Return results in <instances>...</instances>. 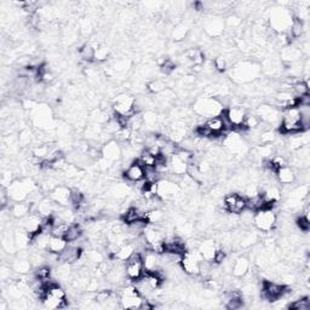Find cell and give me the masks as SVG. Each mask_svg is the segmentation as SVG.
Masks as SVG:
<instances>
[{
  "mask_svg": "<svg viewBox=\"0 0 310 310\" xmlns=\"http://www.w3.org/2000/svg\"><path fill=\"white\" fill-rule=\"evenodd\" d=\"M261 74V64L249 60L236 62L229 71V77L232 78V80L240 85L252 84V82L257 81L260 79Z\"/></svg>",
  "mask_w": 310,
  "mask_h": 310,
  "instance_id": "cell-1",
  "label": "cell"
},
{
  "mask_svg": "<svg viewBox=\"0 0 310 310\" xmlns=\"http://www.w3.org/2000/svg\"><path fill=\"white\" fill-rule=\"evenodd\" d=\"M39 187L32 178H16L6 187V193L11 202L28 200L29 195Z\"/></svg>",
  "mask_w": 310,
  "mask_h": 310,
  "instance_id": "cell-2",
  "label": "cell"
},
{
  "mask_svg": "<svg viewBox=\"0 0 310 310\" xmlns=\"http://www.w3.org/2000/svg\"><path fill=\"white\" fill-rule=\"evenodd\" d=\"M294 20V15L290 9L284 6H278L270 10L269 12V26L273 32L277 34L287 33Z\"/></svg>",
  "mask_w": 310,
  "mask_h": 310,
  "instance_id": "cell-3",
  "label": "cell"
},
{
  "mask_svg": "<svg viewBox=\"0 0 310 310\" xmlns=\"http://www.w3.org/2000/svg\"><path fill=\"white\" fill-rule=\"evenodd\" d=\"M193 110L198 116H202L204 119L211 118V116L219 115L225 110V107L222 106L217 98L210 97V96H202L199 97L193 105Z\"/></svg>",
  "mask_w": 310,
  "mask_h": 310,
  "instance_id": "cell-4",
  "label": "cell"
},
{
  "mask_svg": "<svg viewBox=\"0 0 310 310\" xmlns=\"http://www.w3.org/2000/svg\"><path fill=\"white\" fill-rule=\"evenodd\" d=\"M280 132L282 135L302 132L301 115H299V109L296 106L281 110Z\"/></svg>",
  "mask_w": 310,
  "mask_h": 310,
  "instance_id": "cell-5",
  "label": "cell"
},
{
  "mask_svg": "<svg viewBox=\"0 0 310 310\" xmlns=\"http://www.w3.org/2000/svg\"><path fill=\"white\" fill-rule=\"evenodd\" d=\"M260 291L262 299L268 302H277L278 299L282 297H287L292 292L288 286H285L284 284H279V282L270 280L262 281Z\"/></svg>",
  "mask_w": 310,
  "mask_h": 310,
  "instance_id": "cell-6",
  "label": "cell"
},
{
  "mask_svg": "<svg viewBox=\"0 0 310 310\" xmlns=\"http://www.w3.org/2000/svg\"><path fill=\"white\" fill-rule=\"evenodd\" d=\"M119 305L123 309H140L144 298L137 291L135 285H124L119 291Z\"/></svg>",
  "mask_w": 310,
  "mask_h": 310,
  "instance_id": "cell-7",
  "label": "cell"
},
{
  "mask_svg": "<svg viewBox=\"0 0 310 310\" xmlns=\"http://www.w3.org/2000/svg\"><path fill=\"white\" fill-rule=\"evenodd\" d=\"M43 303L47 309H63L68 305L67 295L61 286L54 284L46 288V295L43 299Z\"/></svg>",
  "mask_w": 310,
  "mask_h": 310,
  "instance_id": "cell-8",
  "label": "cell"
},
{
  "mask_svg": "<svg viewBox=\"0 0 310 310\" xmlns=\"http://www.w3.org/2000/svg\"><path fill=\"white\" fill-rule=\"evenodd\" d=\"M112 108H113V112H114V114L129 118V116L137 113L136 98L133 97L132 95L123 92V94H119L115 96L114 101H113Z\"/></svg>",
  "mask_w": 310,
  "mask_h": 310,
  "instance_id": "cell-9",
  "label": "cell"
},
{
  "mask_svg": "<svg viewBox=\"0 0 310 310\" xmlns=\"http://www.w3.org/2000/svg\"><path fill=\"white\" fill-rule=\"evenodd\" d=\"M183 189L177 182L170 178H163L158 182V196L163 201H177L182 198Z\"/></svg>",
  "mask_w": 310,
  "mask_h": 310,
  "instance_id": "cell-10",
  "label": "cell"
},
{
  "mask_svg": "<svg viewBox=\"0 0 310 310\" xmlns=\"http://www.w3.org/2000/svg\"><path fill=\"white\" fill-rule=\"evenodd\" d=\"M277 213L273 209H262L254 212L253 225L257 230L263 233H269L277 227Z\"/></svg>",
  "mask_w": 310,
  "mask_h": 310,
  "instance_id": "cell-11",
  "label": "cell"
},
{
  "mask_svg": "<svg viewBox=\"0 0 310 310\" xmlns=\"http://www.w3.org/2000/svg\"><path fill=\"white\" fill-rule=\"evenodd\" d=\"M124 270H125L127 280L130 281L139 280V279L144 274V271H146L144 262H143V253L140 252V251H136L129 260L124 262Z\"/></svg>",
  "mask_w": 310,
  "mask_h": 310,
  "instance_id": "cell-12",
  "label": "cell"
},
{
  "mask_svg": "<svg viewBox=\"0 0 310 310\" xmlns=\"http://www.w3.org/2000/svg\"><path fill=\"white\" fill-rule=\"evenodd\" d=\"M202 258L198 250H188L181 258V269L189 277H199Z\"/></svg>",
  "mask_w": 310,
  "mask_h": 310,
  "instance_id": "cell-13",
  "label": "cell"
},
{
  "mask_svg": "<svg viewBox=\"0 0 310 310\" xmlns=\"http://www.w3.org/2000/svg\"><path fill=\"white\" fill-rule=\"evenodd\" d=\"M226 119L228 120L229 125L232 126L233 131H246L244 129V124H245L247 112L243 106L233 105L223 110Z\"/></svg>",
  "mask_w": 310,
  "mask_h": 310,
  "instance_id": "cell-14",
  "label": "cell"
},
{
  "mask_svg": "<svg viewBox=\"0 0 310 310\" xmlns=\"http://www.w3.org/2000/svg\"><path fill=\"white\" fill-rule=\"evenodd\" d=\"M223 209L230 215H240L246 210V198L239 193H228L223 196Z\"/></svg>",
  "mask_w": 310,
  "mask_h": 310,
  "instance_id": "cell-15",
  "label": "cell"
},
{
  "mask_svg": "<svg viewBox=\"0 0 310 310\" xmlns=\"http://www.w3.org/2000/svg\"><path fill=\"white\" fill-rule=\"evenodd\" d=\"M32 122L40 131H47L53 126V112L47 106H38L32 113Z\"/></svg>",
  "mask_w": 310,
  "mask_h": 310,
  "instance_id": "cell-16",
  "label": "cell"
},
{
  "mask_svg": "<svg viewBox=\"0 0 310 310\" xmlns=\"http://www.w3.org/2000/svg\"><path fill=\"white\" fill-rule=\"evenodd\" d=\"M256 114L261 119L262 123L267 124V125H274V124H280L281 112L277 107L269 105H261L256 110Z\"/></svg>",
  "mask_w": 310,
  "mask_h": 310,
  "instance_id": "cell-17",
  "label": "cell"
},
{
  "mask_svg": "<svg viewBox=\"0 0 310 310\" xmlns=\"http://www.w3.org/2000/svg\"><path fill=\"white\" fill-rule=\"evenodd\" d=\"M225 19L218 15H211L204 22V33L209 38H218L225 33Z\"/></svg>",
  "mask_w": 310,
  "mask_h": 310,
  "instance_id": "cell-18",
  "label": "cell"
},
{
  "mask_svg": "<svg viewBox=\"0 0 310 310\" xmlns=\"http://www.w3.org/2000/svg\"><path fill=\"white\" fill-rule=\"evenodd\" d=\"M101 158L115 164L122 160L123 158V147L116 140H110L106 142L101 148Z\"/></svg>",
  "mask_w": 310,
  "mask_h": 310,
  "instance_id": "cell-19",
  "label": "cell"
},
{
  "mask_svg": "<svg viewBox=\"0 0 310 310\" xmlns=\"http://www.w3.org/2000/svg\"><path fill=\"white\" fill-rule=\"evenodd\" d=\"M225 146L227 148V150H228V153L230 155H234V157L245 155L247 153V150H249L245 141L241 139L239 133H235V132H234L233 135H229L226 137Z\"/></svg>",
  "mask_w": 310,
  "mask_h": 310,
  "instance_id": "cell-20",
  "label": "cell"
},
{
  "mask_svg": "<svg viewBox=\"0 0 310 310\" xmlns=\"http://www.w3.org/2000/svg\"><path fill=\"white\" fill-rule=\"evenodd\" d=\"M123 176L125 178V181L129 182V183L136 184L144 180V177H146V168L143 167V165L140 161L135 160L127 165L125 170L123 171Z\"/></svg>",
  "mask_w": 310,
  "mask_h": 310,
  "instance_id": "cell-21",
  "label": "cell"
},
{
  "mask_svg": "<svg viewBox=\"0 0 310 310\" xmlns=\"http://www.w3.org/2000/svg\"><path fill=\"white\" fill-rule=\"evenodd\" d=\"M82 256V249L78 243L68 244L64 251L62 253L58 254V260L60 263H68L74 264L81 260Z\"/></svg>",
  "mask_w": 310,
  "mask_h": 310,
  "instance_id": "cell-22",
  "label": "cell"
},
{
  "mask_svg": "<svg viewBox=\"0 0 310 310\" xmlns=\"http://www.w3.org/2000/svg\"><path fill=\"white\" fill-rule=\"evenodd\" d=\"M196 250H198L202 261L209 262V263H213L217 251L219 250V246L213 239H205L204 241H201V243H199Z\"/></svg>",
  "mask_w": 310,
  "mask_h": 310,
  "instance_id": "cell-23",
  "label": "cell"
},
{
  "mask_svg": "<svg viewBox=\"0 0 310 310\" xmlns=\"http://www.w3.org/2000/svg\"><path fill=\"white\" fill-rule=\"evenodd\" d=\"M275 178L281 185H291L297 181V171L291 165H285L275 171Z\"/></svg>",
  "mask_w": 310,
  "mask_h": 310,
  "instance_id": "cell-24",
  "label": "cell"
},
{
  "mask_svg": "<svg viewBox=\"0 0 310 310\" xmlns=\"http://www.w3.org/2000/svg\"><path fill=\"white\" fill-rule=\"evenodd\" d=\"M294 155H292V165L295 167L301 168V170H305V168L309 167L310 164V150H309V146H304L299 149L292 151Z\"/></svg>",
  "mask_w": 310,
  "mask_h": 310,
  "instance_id": "cell-25",
  "label": "cell"
},
{
  "mask_svg": "<svg viewBox=\"0 0 310 310\" xmlns=\"http://www.w3.org/2000/svg\"><path fill=\"white\" fill-rule=\"evenodd\" d=\"M251 269V261L249 257L240 256L234 260L232 264V274L234 278L243 279Z\"/></svg>",
  "mask_w": 310,
  "mask_h": 310,
  "instance_id": "cell-26",
  "label": "cell"
},
{
  "mask_svg": "<svg viewBox=\"0 0 310 310\" xmlns=\"http://www.w3.org/2000/svg\"><path fill=\"white\" fill-rule=\"evenodd\" d=\"M72 189L65 187V185H57L49 196L53 200L60 206H70Z\"/></svg>",
  "mask_w": 310,
  "mask_h": 310,
  "instance_id": "cell-27",
  "label": "cell"
},
{
  "mask_svg": "<svg viewBox=\"0 0 310 310\" xmlns=\"http://www.w3.org/2000/svg\"><path fill=\"white\" fill-rule=\"evenodd\" d=\"M9 212L12 218L22 219L32 212V204L28 201L11 202V205L9 206Z\"/></svg>",
  "mask_w": 310,
  "mask_h": 310,
  "instance_id": "cell-28",
  "label": "cell"
},
{
  "mask_svg": "<svg viewBox=\"0 0 310 310\" xmlns=\"http://www.w3.org/2000/svg\"><path fill=\"white\" fill-rule=\"evenodd\" d=\"M147 212H144L142 209H140L139 206H129L125 211L122 213V219L125 225H130V223L136 222L140 219H146Z\"/></svg>",
  "mask_w": 310,
  "mask_h": 310,
  "instance_id": "cell-29",
  "label": "cell"
},
{
  "mask_svg": "<svg viewBox=\"0 0 310 310\" xmlns=\"http://www.w3.org/2000/svg\"><path fill=\"white\" fill-rule=\"evenodd\" d=\"M302 50L301 46H295L294 44H291V45L285 46L284 49L281 51V61L285 62V63L287 64H292L296 63V62H298L301 60L302 57Z\"/></svg>",
  "mask_w": 310,
  "mask_h": 310,
  "instance_id": "cell-30",
  "label": "cell"
},
{
  "mask_svg": "<svg viewBox=\"0 0 310 310\" xmlns=\"http://www.w3.org/2000/svg\"><path fill=\"white\" fill-rule=\"evenodd\" d=\"M262 72H264V74H267L268 77H278L281 74L282 71V63L280 61H278L277 58H267L263 61V63L261 65Z\"/></svg>",
  "mask_w": 310,
  "mask_h": 310,
  "instance_id": "cell-31",
  "label": "cell"
},
{
  "mask_svg": "<svg viewBox=\"0 0 310 310\" xmlns=\"http://www.w3.org/2000/svg\"><path fill=\"white\" fill-rule=\"evenodd\" d=\"M136 251H137V247L135 245V243H133V241H127V243H125L124 245L119 247L118 251H116L112 257L114 261L125 262L126 260H129Z\"/></svg>",
  "mask_w": 310,
  "mask_h": 310,
  "instance_id": "cell-32",
  "label": "cell"
},
{
  "mask_svg": "<svg viewBox=\"0 0 310 310\" xmlns=\"http://www.w3.org/2000/svg\"><path fill=\"white\" fill-rule=\"evenodd\" d=\"M32 262L28 258L23 257V256H19L15 260L12 261L11 263V268L13 270V273L20 274V275H27L30 273V270H32Z\"/></svg>",
  "mask_w": 310,
  "mask_h": 310,
  "instance_id": "cell-33",
  "label": "cell"
},
{
  "mask_svg": "<svg viewBox=\"0 0 310 310\" xmlns=\"http://www.w3.org/2000/svg\"><path fill=\"white\" fill-rule=\"evenodd\" d=\"M82 257L85 258L86 267H89L90 269H94V268L105 262V254L96 249L89 250L88 252H82Z\"/></svg>",
  "mask_w": 310,
  "mask_h": 310,
  "instance_id": "cell-34",
  "label": "cell"
},
{
  "mask_svg": "<svg viewBox=\"0 0 310 310\" xmlns=\"http://www.w3.org/2000/svg\"><path fill=\"white\" fill-rule=\"evenodd\" d=\"M84 229H82L81 225L79 223H72V225L68 227L67 232L64 234V239L67 240L68 244L72 243H78V241L81 240V237L84 236Z\"/></svg>",
  "mask_w": 310,
  "mask_h": 310,
  "instance_id": "cell-35",
  "label": "cell"
},
{
  "mask_svg": "<svg viewBox=\"0 0 310 310\" xmlns=\"http://www.w3.org/2000/svg\"><path fill=\"white\" fill-rule=\"evenodd\" d=\"M68 243L63 236H55L51 235L49 239V244H47V250L46 252H51L55 254H60L64 251L67 247Z\"/></svg>",
  "mask_w": 310,
  "mask_h": 310,
  "instance_id": "cell-36",
  "label": "cell"
},
{
  "mask_svg": "<svg viewBox=\"0 0 310 310\" xmlns=\"http://www.w3.org/2000/svg\"><path fill=\"white\" fill-rule=\"evenodd\" d=\"M160 157V155H159ZM159 157L158 155H154L153 153H150L149 150L143 149L140 151L139 158H137V161H140L141 164L143 165L144 168H155L158 165V160H159Z\"/></svg>",
  "mask_w": 310,
  "mask_h": 310,
  "instance_id": "cell-37",
  "label": "cell"
},
{
  "mask_svg": "<svg viewBox=\"0 0 310 310\" xmlns=\"http://www.w3.org/2000/svg\"><path fill=\"white\" fill-rule=\"evenodd\" d=\"M2 246L4 252L8 254H15L17 251L16 241H15V233L12 232H4L2 235Z\"/></svg>",
  "mask_w": 310,
  "mask_h": 310,
  "instance_id": "cell-38",
  "label": "cell"
},
{
  "mask_svg": "<svg viewBox=\"0 0 310 310\" xmlns=\"http://www.w3.org/2000/svg\"><path fill=\"white\" fill-rule=\"evenodd\" d=\"M107 194H108L109 198L113 199L114 201H119V200H123V199H125L127 194H130V192H129V188H127L125 184L116 183V184H113L112 187L108 189Z\"/></svg>",
  "mask_w": 310,
  "mask_h": 310,
  "instance_id": "cell-39",
  "label": "cell"
},
{
  "mask_svg": "<svg viewBox=\"0 0 310 310\" xmlns=\"http://www.w3.org/2000/svg\"><path fill=\"white\" fill-rule=\"evenodd\" d=\"M189 33H191V28H189L188 22H180L174 27L171 37L175 41H183L187 39Z\"/></svg>",
  "mask_w": 310,
  "mask_h": 310,
  "instance_id": "cell-40",
  "label": "cell"
},
{
  "mask_svg": "<svg viewBox=\"0 0 310 310\" xmlns=\"http://www.w3.org/2000/svg\"><path fill=\"white\" fill-rule=\"evenodd\" d=\"M15 241H16L17 250L23 251L32 244V236H30L25 229L21 228V229H17L15 232Z\"/></svg>",
  "mask_w": 310,
  "mask_h": 310,
  "instance_id": "cell-41",
  "label": "cell"
},
{
  "mask_svg": "<svg viewBox=\"0 0 310 310\" xmlns=\"http://www.w3.org/2000/svg\"><path fill=\"white\" fill-rule=\"evenodd\" d=\"M306 30L305 27V22H303V21L296 19L294 17V20H292V23L290 26V29H288V36H290L292 39H299V38H302L304 36Z\"/></svg>",
  "mask_w": 310,
  "mask_h": 310,
  "instance_id": "cell-42",
  "label": "cell"
},
{
  "mask_svg": "<svg viewBox=\"0 0 310 310\" xmlns=\"http://www.w3.org/2000/svg\"><path fill=\"white\" fill-rule=\"evenodd\" d=\"M131 65H132V63H131L130 60H127V58H120V60H116L110 64L109 71L112 72L113 74L122 75L129 72Z\"/></svg>",
  "mask_w": 310,
  "mask_h": 310,
  "instance_id": "cell-43",
  "label": "cell"
},
{
  "mask_svg": "<svg viewBox=\"0 0 310 310\" xmlns=\"http://www.w3.org/2000/svg\"><path fill=\"white\" fill-rule=\"evenodd\" d=\"M164 219H165V213L163 212V210H160V209L149 210L146 215L147 223L150 226L160 227L163 223H165Z\"/></svg>",
  "mask_w": 310,
  "mask_h": 310,
  "instance_id": "cell-44",
  "label": "cell"
},
{
  "mask_svg": "<svg viewBox=\"0 0 310 310\" xmlns=\"http://www.w3.org/2000/svg\"><path fill=\"white\" fill-rule=\"evenodd\" d=\"M143 118V126L147 127V131H155V127L159 126L160 118L157 113L153 110H147L144 114H142Z\"/></svg>",
  "mask_w": 310,
  "mask_h": 310,
  "instance_id": "cell-45",
  "label": "cell"
},
{
  "mask_svg": "<svg viewBox=\"0 0 310 310\" xmlns=\"http://www.w3.org/2000/svg\"><path fill=\"white\" fill-rule=\"evenodd\" d=\"M95 55H96V46L92 45L91 43L85 44L79 50V56L82 61L88 62V63H92L95 62Z\"/></svg>",
  "mask_w": 310,
  "mask_h": 310,
  "instance_id": "cell-46",
  "label": "cell"
},
{
  "mask_svg": "<svg viewBox=\"0 0 310 310\" xmlns=\"http://www.w3.org/2000/svg\"><path fill=\"white\" fill-rule=\"evenodd\" d=\"M226 23V29L233 30V32H240L241 27H243V19L239 15H229L227 19L225 20Z\"/></svg>",
  "mask_w": 310,
  "mask_h": 310,
  "instance_id": "cell-47",
  "label": "cell"
},
{
  "mask_svg": "<svg viewBox=\"0 0 310 310\" xmlns=\"http://www.w3.org/2000/svg\"><path fill=\"white\" fill-rule=\"evenodd\" d=\"M286 308L292 309V310H309L310 309V298L308 296L304 297H299L295 299L294 302H291Z\"/></svg>",
  "mask_w": 310,
  "mask_h": 310,
  "instance_id": "cell-48",
  "label": "cell"
},
{
  "mask_svg": "<svg viewBox=\"0 0 310 310\" xmlns=\"http://www.w3.org/2000/svg\"><path fill=\"white\" fill-rule=\"evenodd\" d=\"M166 84H165V81L161 80V79H155V80H151L147 84L148 92L153 95L160 94V92L166 90Z\"/></svg>",
  "mask_w": 310,
  "mask_h": 310,
  "instance_id": "cell-49",
  "label": "cell"
},
{
  "mask_svg": "<svg viewBox=\"0 0 310 310\" xmlns=\"http://www.w3.org/2000/svg\"><path fill=\"white\" fill-rule=\"evenodd\" d=\"M109 56H110V49H109L108 46L99 44V45L97 47H96L95 61L105 62V61L108 60Z\"/></svg>",
  "mask_w": 310,
  "mask_h": 310,
  "instance_id": "cell-50",
  "label": "cell"
},
{
  "mask_svg": "<svg viewBox=\"0 0 310 310\" xmlns=\"http://www.w3.org/2000/svg\"><path fill=\"white\" fill-rule=\"evenodd\" d=\"M213 67H215L216 71L218 72H225L228 68V58L226 56H216V58H213L212 61Z\"/></svg>",
  "mask_w": 310,
  "mask_h": 310,
  "instance_id": "cell-51",
  "label": "cell"
},
{
  "mask_svg": "<svg viewBox=\"0 0 310 310\" xmlns=\"http://www.w3.org/2000/svg\"><path fill=\"white\" fill-rule=\"evenodd\" d=\"M296 225H297V227L299 229L302 230L303 233H308L309 229H310V220L308 217L305 216H298L297 219H296Z\"/></svg>",
  "mask_w": 310,
  "mask_h": 310,
  "instance_id": "cell-52",
  "label": "cell"
},
{
  "mask_svg": "<svg viewBox=\"0 0 310 310\" xmlns=\"http://www.w3.org/2000/svg\"><path fill=\"white\" fill-rule=\"evenodd\" d=\"M32 141H33V135L29 130L21 131L19 136V143L22 144V146H28V144L32 143Z\"/></svg>",
  "mask_w": 310,
  "mask_h": 310,
  "instance_id": "cell-53",
  "label": "cell"
},
{
  "mask_svg": "<svg viewBox=\"0 0 310 310\" xmlns=\"http://www.w3.org/2000/svg\"><path fill=\"white\" fill-rule=\"evenodd\" d=\"M160 68H161V71H163L165 74L170 75V74L174 73L175 70H176V63H175L174 61L171 60V58L167 57L166 61H165L164 63L160 65Z\"/></svg>",
  "mask_w": 310,
  "mask_h": 310,
  "instance_id": "cell-54",
  "label": "cell"
},
{
  "mask_svg": "<svg viewBox=\"0 0 310 310\" xmlns=\"http://www.w3.org/2000/svg\"><path fill=\"white\" fill-rule=\"evenodd\" d=\"M12 268L10 265L3 264L2 265V271H0V278L3 281H10L11 280V274H12Z\"/></svg>",
  "mask_w": 310,
  "mask_h": 310,
  "instance_id": "cell-55",
  "label": "cell"
},
{
  "mask_svg": "<svg viewBox=\"0 0 310 310\" xmlns=\"http://www.w3.org/2000/svg\"><path fill=\"white\" fill-rule=\"evenodd\" d=\"M91 28H92V26H91V22L89 20H84V21H81V23H80V29H81V32H84V33H89L91 30Z\"/></svg>",
  "mask_w": 310,
  "mask_h": 310,
  "instance_id": "cell-56",
  "label": "cell"
}]
</instances>
